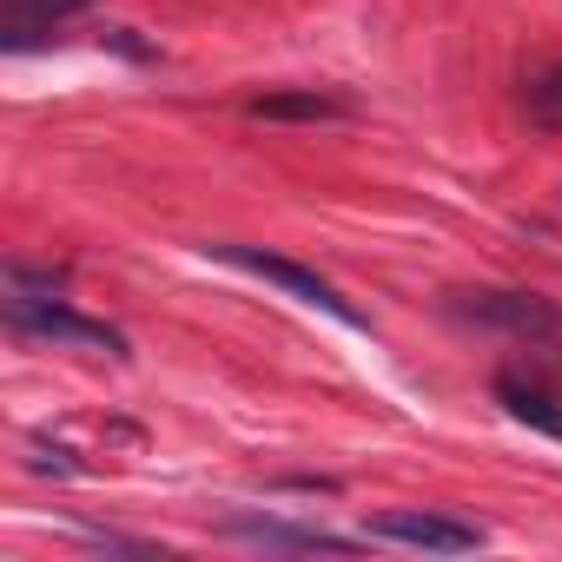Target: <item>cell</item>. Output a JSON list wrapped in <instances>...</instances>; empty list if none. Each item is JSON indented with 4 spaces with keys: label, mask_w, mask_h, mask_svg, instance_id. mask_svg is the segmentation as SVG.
<instances>
[{
    "label": "cell",
    "mask_w": 562,
    "mask_h": 562,
    "mask_svg": "<svg viewBox=\"0 0 562 562\" xmlns=\"http://www.w3.org/2000/svg\"><path fill=\"white\" fill-rule=\"evenodd\" d=\"M205 251L225 258V265H238V271H251V278H265V285H278V292H292L299 305H318L325 318L364 331V312L331 285V278H318V271H305V265H292V258H278V251H258V245H205Z\"/></svg>",
    "instance_id": "cell-1"
},
{
    "label": "cell",
    "mask_w": 562,
    "mask_h": 562,
    "mask_svg": "<svg viewBox=\"0 0 562 562\" xmlns=\"http://www.w3.org/2000/svg\"><path fill=\"white\" fill-rule=\"evenodd\" d=\"M8 325H14V331H34V338H60V345H87V351H113V358H126V338H120L113 325L67 312L54 292H47V299L14 292V299H8Z\"/></svg>",
    "instance_id": "cell-2"
},
{
    "label": "cell",
    "mask_w": 562,
    "mask_h": 562,
    "mask_svg": "<svg viewBox=\"0 0 562 562\" xmlns=\"http://www.w3.org/2000/svg\"><path fill=\"white\" fill-rule=\"evenodd\" d=\"M364 536H378V542H411V549H437V555L483 549V529H476V522L430 516V509H391V516H371Z\"/></svg>",
    "instance_id": "cell-3"
},
{
    "label": "cell",
    "mask_w": 562,
    "mask_h": 562,
    "mask_svg": "<svg viewBox=\"0 0 562 562\" xmlns=\"http://www.w3.org/2000/svg\"><path fill=\"white\" fill-rule=\"evenodd\" d=\"M476 325H503V331H536V338H555L562 331V318H555V305L549 299H536V292H476L470 305H463Z\"/></svg>",
    "instance_id": "cell-4"
},
{
    "label": "cell",
    "mask_w": 562,
    "mask_h": 562,
    "mask_svg": "<svg viewBox=\"0 0 562 562\" xmlns=\"http://www.w3.org/2000/svg\"><path fill=\"white\" fill-rule=\"evenodd\" d=\"M80 8H93V0H8V8H0V41H8L14 54H27L47 27L74 21Z\"/></svg>",
    "instance_id": "cell-5"
},
{
    "label": "cell",
    "mask_w": 562,
    "mask_h": 562,
    "mask_svg": "<svg viewBox=\"0 0 562 562\" xmlns=\"http://www.w3.org/2000/svg\"><path fill=\"white\" fill-rule=\"evenodd\" d=\"M496 404H503L516 424H529V430H542V437H555V443H562V397H549V391H536V384L503 378V384H496Z\"/></svg>",
    "instance_id": "cell-6"
},
{
    "label": "cell",
    "mask_w": 562,
    "mask_h": 562,
    "mask_svg": "<svg viewBox=\"0 0 562 562\" xmlns=\"http://www.w3.org/2000/svg\"><path fill=\"white\" fill-rule=\"evenodd\" d=\"M351 106L331 100V93H271V100H251V120H345Z\"/></svg>",
    "instance_id": "cell-7"
},
{
    "label": "cell",
    "mask_w": 562,
    "mask_h": 562,
    "mask_svg": "<svg viewBox=\"0 0 562 562\" xmlns=\"http://www.w3.org/2000/svg\"><path fill=\"white\" fill-rule=\"evenodd\" d=\"M536 113H555V120H562V74H549V80L536 87Z\"/></svg>",
    "instance_id": "cell-8"
}]
</instances>
